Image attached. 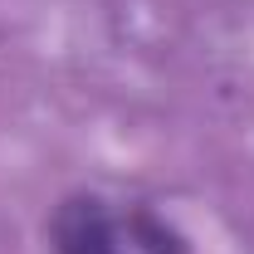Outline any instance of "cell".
I'll return each instance as SVG.
<instances>
[{"label": "cell", "instance_id": "obj_1", "mask_svg": "<svg viewBox=\"0 0 254 254\" xmlns=\"http://www.w3.org/2000/svg\"><path fill=\"white\" fill-rule=\"evenodd\" d=\"M54 254H123L113 210L98 195H68L54 210Z\"/></svg>", "mask_w": 254, "mask_h": 254}, {"label": "cell", "instance_id": "obj_2", "mask_svg": "<svg viewBox=\"0 0 254 254\" xmlns=\"http://www.w3.org/2000/svg\"><path fill=\"white\" fill-rule=\"evenodd\" d=\"M123 225H127V240L142 254H190V240L166 215H157L152 205H132Z\"/></svg>", "mask_w": 254, "mask_h": 254}]
</instances>
